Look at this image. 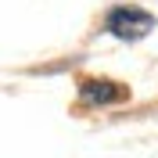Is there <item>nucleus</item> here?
Wrapping results in <instances>:
<instances>
[{"instance_id":"nucleus-2","label":"nucleus","mask_w":158,"mask_h":158,"mask_svg":"<svg viewBox=\"0 0 158 158\" xmlns=\"http://www.w3.org/2000/svg\"><path fill=\"white\" fill-rule=\"evenodd\" d=\"M79 94H83L86 104H115V101L129 97V90L111 83V79H83L79 83Z\"/></svg>"},{"instance_id":"nucleus-1","label":"nucleus","mask_w":158,"mask_h":158,"mask_svg":"<svg viewBox=\"0 0 158 158\" xmlns=\"http://www.w3.org/2000/svg\"><path fill=\"white\" fill-rule=\"evenodd\" d=\"M104 29H108L111 36H118V40H140V36H148V32L155 29V18H151L144 7L126 4V7H111L108 11Z\"/></svg>"}]
</instances>
